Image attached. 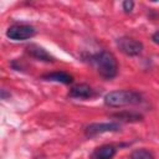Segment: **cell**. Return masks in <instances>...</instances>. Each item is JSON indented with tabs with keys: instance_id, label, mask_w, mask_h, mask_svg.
Listing matches in <instances>:
<instances>
[{
	"instance_id": "1",
	"label": "cell",
	"mask_w": 159,
	"mask_h": 159,
	"mask_svg": "<svg viewBox=\"0 0 159 159\" xmlns=\"http://www.w3.org/2000/svg\"><path fill=\"white\" fill-rule=\"evenodd\" d=\"M89 63L96 68L98 75L104 80H112L118 73V62L116 56L109 51H101L88 57Z\"/></svg>"
},
{
	"instance_id": "2",
	"label": "cell",
	"mask_w": 159,
	"mask_h": 159,
	"mask_svg": "<svg viewBox=\"0 0 159 159\" xmlns=\"http://www.w3.org/2000/svg\"><path fill=\"white\" fill-rule=\"evenodd\" d=\"M104 104L112 108H119L124 106H134L143 102V97L139 92L133 89H117L107 93L103 98Z\"/></svg>"
},
{
	"instance_id": "3",
	"label": "cell",
	"mask_w": 159,
	"mask_h": 159,
	"mask_svg": "<svg viewBox=\"0 0 159 159\" xmlns=\"http://www.w3.org/2000/svg\"><path fill=\"white\" fill-rule=\"evenodd\" d=\"M36 34V30L31 25H25V24H15L11 25L6 30V36L10 40L14 41H24L34 37Z\"/></svg>"
},
{
	"instance_id": "4",
	"label": "cell",
	"mask_w": 159,
	"mask_h": 159,
	"mask_svg": "<svg viewBox=\"0 0 159 159\" xmlns=\"http://www.w3.org/2000/svg\"><path fill=\"white\" fill-rule=\"evenodd\" d=\"M117 47L119 48L120 52H123L127 56H138L143 51V43L133 37L128 36H122L117 39Z\"/></svg>"
},
{
	"instance_id": "5",
	"label": "cell",
	"mask_w": 159,
	"mask_h": 159,
	"mask_svg": "<svg viewBox=\"0 0 159 159\" xmlns=\"http://www.w3.org/2000/svg\"><path fill=\"white\" fill-rule=\"evenodd\" d=\"M120 124L118 122H104V123H91L84 128V134L87 138H93L98 134L108 132H118Z\"/></svg>"
},
{
	"instance_id": "6",
	"label": "cell",
	"mask_w": 159,
	"mask_h": 159,
	"mask_svg": "<svg viewBox=\"0 0 159 159\" xmlns=\"http://www.w3.org/2000/svg\"><path fill=\"white\" fill-rule=\"evenodd\" d=\"M94 96H96L94 89L87 83L76 84L68 92V97L70 98H75V99H91Z\"/></svg>"
},
{
	"instance_id": "7",
	"label": "cell",
	"mask_w": 159,
	"mask_h": 159,
	"mask_svg": "<svg viewBox=\"0 0 159 159\" xmlns=\"http://www.w3.org/2000/svg\"><path fill=\"white\" fill-rule=\"evenodd\" d=\"M26 52L34 57L35 60L37 61H42V62H55V57L48 53L43 47L39 46V45H35V43H31L26 47Z\"/></svg>"
},
{
	"instance_id": "8",
	"label": "cell",
	"mask_w": 159,
	"mask_h": 159,
	"mask_svg": "<svg viewBox=\"0 0 159 159\" xmlns=\"http://www.w3.org/2000/svg\"><path fill=\"white\" fill-rule=\"evenodd\" d=\"M116 154H117V147L116 145L103 144L92 152L91 159H113Z\"/></svg>"
},
{
	"instance_id": "9",
	"label": "cell",
	"mask_w": 159,
	"mask_h": 159,
	"mask_svg": "<svg viewBox=\"0 0 159 159\" xmlns=\"http://www.w3.org/2000/svg\"><path fill=\"white\" fill-rule=\"evenodd\" d=\"M45 81H51V82H58V83H63V84H71L73 82V76L63 72V71H56V72H50L46 73L41 77Z\"/></svg>"
},
{
	"instance_id": "10",
	"label": "cell",
	"mask_w": 159,
	"mask_h": 159,
	"mask_svg": "<svg viewBox=\"0 0 159 159\" xmlns=\"http://www.w3.org/2000/svg\"><path fill=\"white\" fill-rule=\"evenodd\" d=\"M112 117H114L122 122H130V123L132 122H139L143 119L142 114L134 113V112H127V111L120 112V113H114V114H112Z\"/></svg>"
},
{
	"instance_id": "11",
	"label": "cell",
	"mask_w": 159,
	"mask_h": 159,
	"mask_svg": "<svg viewBox=\"0 0 159 159\" xmlns=\"http://www.w3.org/2000/svg\"><path fill=\"white\" fill-rule=\"evenodd\" d=\"M130 159H154V155L148 149L140 148V149H135L132 152Z\"/></svg>"
},
{
	"instance_id": "12",
	"label": "cell",
	"mask_w": 159,
	"mask_h": 159,
	"mask_svg": "<svg viewBox=\"0 0 159 159\" xmlns=\"http://www.w3.org/2000/svg\"><path fill=\"white\" fill-rule=\"evenodd\" d=\"M133 7H134V1H132V0H125V1L122 2V9L127 14L132 12L133 11Z\"/></svg>"
},
{
	"instance_id": "13",
	"label": "cell",
	"mask_w": 159,
	"mask_h": 159,
	"mask_svg": "<svg viewBox=\"0 0 159 159\" xmlns=\"http://www.w3.org/2000/svg\"><path fill=\"white\" fill-rule=\"evenodd\" d=\"M152 40H153V42H154V43L159 45V30H158V31H155V32L152 35Z\"/></svg>"
},
{
	"instance_id": "14",
	"label": "cell",
	"mask_w": 159,
	"mask_h": 159,
	"mask_svg": "<svg viewBox=\"0 0 159 159\" xmlns=\"http://www.w3.org/2000/svg\"><path fill=\"white\" fill-rule=\"evenodd\" d=\"M6 97H10V93L6 94V91L5 89H1V98L2 99H6Z\"/></svg>"
},
{
	"instance_id": "15",
	"label": "cell",
	"mask_w": 159,
	"mask_h": 159,
	"mask_svg": "<svg viewBox=\"0 0 159 159\" xmlns=\"http://www.w3.org/2000/svg\"><path fill=\"white\" fill-rule=\"evenodd\" d=\"M36 159H42V158H36Z\"/></svg>"
}]
</instances>
